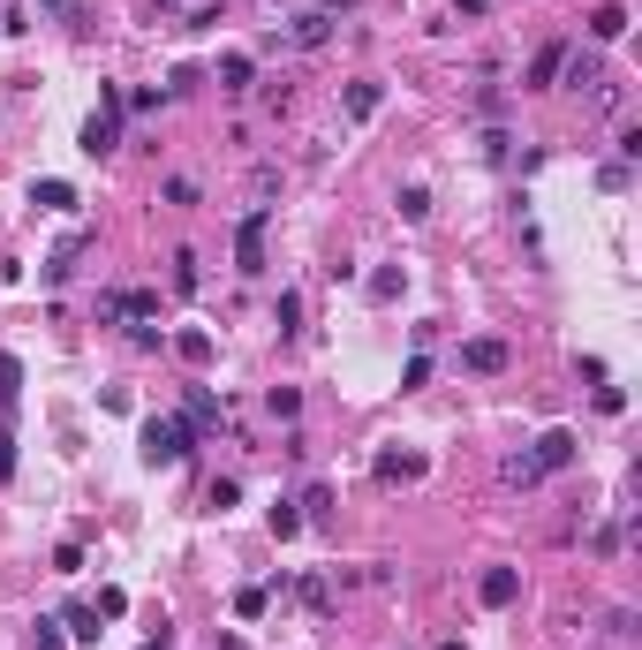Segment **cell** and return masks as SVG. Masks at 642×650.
Here are the masks:
<instances>
[{
    "instance_id": "52a82bcc",
    "label": "cell",
    "mask_w": 642,
    "mask_h": 650,
    "mask_svg": "<svg viewBox=\"0 0 642 650\" xmlns=\"http://www.w3.org/2000/svg\"><path fill=\"white\" fill-rule=\"evenodd\" d=\"M461 363H469V371H484V378H499L514 363V348L507 341H461Z\"/></svg>"
},
{
    "instance_id": "ac0fdd59",
    "label": "cell",
    "mask_w": 642,
    "mask_h": 650,
    "mask_svg": "<svg viewBox=\"0 0 642 650\" xmlns=\"http://www.w3.org/2000/svg\"><path fill=\"white\" fill-rule=\"evenodd\" d=\"M61 628L76 635V643H99V605H68V613H61Z\"/></svg>"
},
{
    "instance_id": "d590c367",
    "label": "cell",
    "mask_w": 642,
    "mask_h": 650,
    "mask_svg": "<svg viewBox=\"0 0 642 650\" xmlns=\"http://www.w3.org/2000/svg\"><path fill=\"white\" fill-rule=\"evenodd\" d=\"M325 8H355V0H325Z\"/></svg>"
},
{
    "instance_id": "ba28073f",
    "label": "cell",
    "mask_w": 642,
    "mask_h": 650,
    "mask_svg": "<svg viewBox=\"0 0 642 650\" xmlns=\"http://www.w3.org/2000/svg\"><path fill=\"white\" fill-rule=\"evenodd\" d=\"M340 106H348V121H371L378 106H386V84H371V76H355V84L340 91Z\"/></svg>"
},
{
    "instance_id": "8992f818",
    "label": "cell",
    "mask_w": 642,
    "mask_h": 650,
    "mask_svg": "<svg viewBox=\"0 0 642 650\" xmlns=\"http://www.w3.org/2000/svg\"><path fill=\"white\" fill-rule=\"evenodd\" d=\"M476 598H484L491 613H507V605L522 598V575H514V567H484V582H476Z\"/></svg>"
},
{
    "instance_id": "30bf717a",
    "label": "cell",
    "mask_w": 642,
    "mask_h": 650,
    "mask_svg": "<svg viewBox=\"0 0 642 650\" xmlns=\"http://www.w3.org/2000/svg\"><path fill=\"white\" fill-rule=\"evenodd\" d=\"M288 38L295 46H325V38H333V16H325V8H303V16L288 23Z\"/></svg>"
},
{
    "instance_id": "4316f807",
    "label": "cell",
    "mask_w": 642,
    "mask_h": 650,
    "mask_svg": "<svg viewBox=\"0 0 642 650\" xmlns=\"http://www.w3.org/2000/svg\"><path fill=\"white\" fill-rule=\"evenodd\" d=\"M303 605H310V613H318V620H325V613H333V590H325V582H318V575H310V582H303Z\"/></svg>"
},
{
    "instance_id": "8fae6325",
    "label": "cell",
    "mask_w": 642,
    "mask_h": 650,
    "mask_svg": "<svg viewBox=\"0 0 642 650\" xmlns=\"http://www.w3.org/2000/svg\"><path fill=\"white\" fill-rule=\"evenodd\" d=\"M189 431H212L220 424V394H212V386H189V416H182Z\"/></svg>"
},
{
    "instance_id": "484cf974",
    "label": "cell",
    "mask_w": 642,
    "mask_h": 650,
    "mask_svg": "<svg viewBox=\"0 0 642 650\" xmlns=\"http://www.w3.org/2000/svg\"><path fill=\"white\" fill-rule=\"evenodd\" d=\"M265 605H272V590H257V582H250V590H235V613H242V620H257Z\"/></svg>"
},
{
    "instance_id": "2e32d148",
    "label": "cell",
    "mask_w": 642,
    "mask_h": 650,
    "mask_svg": "<svg viewBox=\"0 0 642 650\" xmlns=\"http://www.w3.org/2000/svg\"><path fill=\"white\" fill-rule=\"evenodd\" d=\"M250 76H257L250 53H220V91H250Z\"/></svg>"
},
{
    "instance_id": "44dd1931",
    "label": "cell",
    "mask_w": 642,
    "mask_h": 650,
    "mask_svg": "<svg viewBox=\"0 0 642 650\" xmlns=\"http://www.w3.org/2000/svg\"><path fill=\"white\" fill-rule=\"evenodd\" d=\"M499 484H522L529 492V484H537V462H529V454H507V462H499Z\"/></svg>"
},
{
    "instance_id": "d6a6232c",
    "label": "cell",
    "mask_w": 642,
    "mask_h": 650,
    "mask_svg": "<svg viewBox=\"0 0 642 650\" xmlns=\"http://www.w3.org/2000/svg\"><path fill=\"white\" fill-rule=\"evenodd\" d=\"M31 650H61V620H38V628H31Z\"/></svg>"
},
{
    "instance_id": "e0dca14e",
    "label": "cell",
    "mask_w": 642,
    "mask_h": 650,
    "mask_svg": "<svg viewBox=\"0 0 642 650\" xmlns=\"http://www.w3.org/2000/svg\"><path fill=\"white\" fill-rule=\"evenodd\" d=\"M16 401H23V363L0 356V416H16Z\"/></svg>"
},
{
    "instance_id": "83f0119b",
    "label": "cell",
    "mask_w": 642,
    "mask_h": 650,
    "mask_svg": "<svg viewBox=\"0 0 642 650\" xmlns=\"http://www.w3.org/2000/svg\"><path fill=\"white\" fill-rule=\"evenodd\" d=\"M597 182H605V189H612V197H620V189H627V182H635V167H627V159H612V167H597Z\"/></svg>"
},
{
    "instance_id": "5b68a950",
    "label": "cell",
    "mask_w": 642,
    "mask_h": 650,
    "mask_svg": "<svg viewBox=\"0 0 642 650\" xmlns=\"http://www.w3.org/2000/svg\"><path fill=\"white\" fill-rule=\"evenodd\" d=\"M567 61H575V46H567V38H552V46L529 61V91H552L559 76H567Z\"/></svg>"
},
{
    "instance_id": "7c38bea8",
    "label": "cell",
    "mask_w": 642,
    "mask_h": 650,
    "mask_svg": "<svg viewBox=\"0 0 642 650\" xmlns=\"http://www.w3.org/2000/svg\"><path fill=\"white\" fill-rule=\"evenodd\" d=\"M174 356H182L189 371H204V363H212V333H204V325H189V333H174Z\"/></svg>"
},
{
    "instance_id": "ffe728a7",
    "label": "cell",
    "mask_w": 642,
    "mask_h": 650,
    "mask_svg": "<svg viewBox=\"0 0 642 650\" xmlns=\"http://www.w3.org/2000/svg\"><path fill=\"white\" fill-rule=\"evenodd\" d=\"M174 288H182V295H197V288H204V273H197V250H174Z\"/></svg>"
},
{
    "instance_id": "6da1fadb",
    "label": "cell",
    "mask_w": 642,
    "mask_h": 650,
    "mask_svg": "<svg viewBox=\"0 0 642 650\" xmlns=\"http://www.w3.org/2000/svg\"><path fill=\"white\" fill-rule=\"evenodd\" d=\"M136 454H144L152 469H174V462L189 454V424H182V416H144V431H136Z\"/></svg>"
},
{
    "instance_id": "5bb4252c",
    "label": "cell",
    "mask_w": 642,
    "mask_h": 650,
    "mask_svg": "<svg viewBox=\"0 0 642 650\" xmlns=\"http://www.w3.org/2000/svg\"><path fill=\"white\" fill-rule=\"evenodd\" d=\"M423 477V454H378V484H416Z\"/></svg>"
},
{
    "instance_id": "4fadbf2b",
    "label": "cell",
    "mask_w": 642,
    "mask_h": 650,
    "mask_svg": "<svg viewBox=\"0 0 642 650\" xmlns=\"http://www.w3.org/2000/svg\"><path fill=\"white\" fill-rule=\"evenodd\" d=\"M31 205H38V212H76V189L46 174V182H31Z\"/></svg>"
},
{
    "instance_id": "836d02e7",
    "label": "cell",
    "mask_w": 642,
    "mask_h": 650,
    "mask_svg": "<svg viewBox=\"0 0 642 650\" xmlns=\"http://www.w3.org/2000/svg\"><path fill=\"white\" fill-rule=\"evenodd\" d=\"M484 8H491V0H454V16H484Z\"/></svg>"
},
{
    "instance_id": "603a6c76",
    "label": "cell",
    "mask_w": 642,
    "mask_h": 650,
    "mask_svg": "<svg viewBox=\"0 0 642 650\" xmlns=\"http://www.w3.org/2000/svg\"><path fill=\"white\" fill-rule=\"evenodd\" d=\"M265 409H272V416H288V424H295V416H303V394H295V386H272V394H265Z\"/></svg>"
},
{
    "instance_id": "9c48e42d",
    "label": "cell",
    "mask_w": 642,
    "mask_h": 650,
    "mask_svg": "<svg viewBox=\"0 0 642 650\" xmlns=\"http://www.w3.org/2000/svg\"><path fill=\"white\" fill-rule=\"evenodd\" d=\"M159 310V295H144V288H121V295H99V318H152Z\"/></svg>"
},
{
    "instance_id": "1f68e13d",
    "label": "cell",
    "mask_w": 642,
    "mask_h": 650,
    "mask_svg": "<svg viewBox=\"0 0 642 650\" xmlns=\"http://www.w3.org/2000/svg\"><path fill=\"white\" fill-rule=\"evenodd\" d=\"M295 507H310V514H318V522H325V507H333V492H325V484H310V492L295 499ZM310 514H303V522H310Z\"/></svg>"
},
{
    "instance_id": "277c9868",
    "label": "cell",
    "mask_w": 642,
    "mask_h": 650,
    "mask_svg": "<svg viewBox=\"0 0 642 650\" xmlns=\"http://www.w3.org/2000/svg\"><path fill=\"white\" fill-rule=\"evenodd\" d=\"M575 454H582V439H575L567 424H552V431L537 439V454H529V462H537V477H552V469H575Z\"/></svg>"
},
{
    "instance_id": "7a4b0ae2",
    "label": "cell",
    "mask_w": 642,
    "mask_h": 650,
    "mask_svg": "<svg viewBox=\"0 0 642 650\" xmlns=\"http://www.w3.org/2000/svg\"><path fill=\"white\" fill-rule=\"evenodd\" d=\"M114 114H121V91L106 84V91H99V114H91L84 137H76V144H84V159H106V152L121 144V121H114Z\"/></svg>"
},
{
    "instance_id": "cb8c5ba5",
    "label": "cell",
    "mask_w": 642,
    "mask_h": 650,
    "mask_svg": "<svg viewBox=\"0 0 642 650\" xmlns=\"http://www.w3.org/2000/svg\"><path fill=\"white\" fill-rule=\"evenodd\" d=\"M16 462H23V446H16V431H8V416H0V484L16 477Z\"/></svg>"
},
{
    "instance_id": "f1b7e54d",
    "label": "cell",
    "mask_w": 642,
    "mask_h": 650,
    "mask_svg": "<svg viewBox=\"0 0 642 650\" xmlns=\"http://www.w3.org/2000/svg\"><path fill=\"white\" fill-rule=\"evenodd\" d=\"M235 499H242V484H235V477H220V484H212V492H204V507H220V514H227V507H235Z\"/></svg>"
},
{
    "instance_id": "d4e9b609",
    "label": "cell",
    "mask_w": 642,
    "mask_h": 650,
    "mask_svg": "<svg viewBox=\"0 0 642 650\" xmlns=\"http://www.w3.org/2000/svg\"><path fill=\"white\" fill-rule=\"evenodd\" d=\"M303 530V507H295V499H280V507H272V537H295Z\"/></svg>"
},
{
    "instance_id": "4dcf8cb0",
    "label": "cell",
    "mask_w": 642,
    "mask_h": 650,
    "mask_svg": "<svg viewBox=\"0 0 642 650\" xmlns=\"http://www.w3.org/2000/svg\"><path fill=\"white\" fill-rule=\"evenodd\" d=\"M84 567V545H53V575H76Z\"/></svg>"
},
{
    "instance_id": "3957f363",
    "label": "cell",
    "mask_w": 642,
    "mask_h": 650,
    "mask_svg": "<svg viewBox=\"0 0 642 650\" xmlns=\"http://www.w3.org/2000/svg\"><path fill=\"white\" fill-rule=\"evenodd\" d=\"M235 273H265V205H250L235 227Z\"/></svg>"
},
{
    "instance_id": "d6986e66",
    "label": "cell",
    "mask_w": 642,
    "mask_h": 650,
    "mask_svg": "<svg viewBox=\"0 0 642 650\" xmlns=\"http://www.w3.org/2000/svg\"><path fill=\"white\" fill-rule=\"evenodd\" d=\"M590 38H605V46H612V38H627V8H620V0L590 16Z\"/></svg>"
},
{
    "instance_id": "e575fe53",
    "label": "cell",
    "mask_w": 642,
    "mask_h": 650,
    "mask_svg": "<svg viewBox=\"0 0 642 650\" xmlns=\"http://www.w3.org/2000/svg\"><path fill=\"white\" fill-rule=\"evenodd\" d=\"M220 650H250V643H242V635H220Z\"/></svg>"
},
{
    "instance_id": "8d00e7d4",
    "label": "cell",
    "mask_w": 642,
    "mask_h": 650,
    "mask_svg": "<svg viewBox=\"0 0 642 650\" xmlns=\"http://www.w3.org/2000/svg\"><path fill=\"white\" fill-rule=\"evenodd\" d=\"M159 8H182V0H159Z\"/></svg>"
},
{
    "instance_id": "7402d4cb",
    "label": "cell",
    "mask_w": 642,
    "mask_h": 650,
    "mask_svg": "<svg viewBox=\"0 0 642 650\" xmlns=\"http://www.w3.org/2000/svg\"><path fill=\"white\" fill-rule=\"evenodd\" d=\"M272 325H280V333H303V295H280V310H272Z\"/></svg>"
},
{
    "instance_id": "9a60e30c",
    "label": "cell",
    "mask_w": 642,
    "mask_h": 650,
    "mask_svg": "<svg viewBox=\"0 0 642 650\" xmlns=\"http://www.w3.org/2000/svg\"><path fill=\"white\" fill-rule=\"evenodd\" d=\"M393 212H401L408 227H423V220H431V189H423V182H408L401 197H393Z\"/></svg>"
},
{
    "instance_id": "f546056e",
    "label": "cell",
    "mask_w": 642,
    "mask_h": 650,
    "mask_svg": "<svg viewBox=\"0 0 642 650\" xmlns=\"http://www.w3.org/2000/svg\"><path fill=\"white\" fill-rule=\"evenodd\" d=\"M121 613H129V590H114V582H106V590H99V620H121Z\"/></svg>"
}]
</instances>
